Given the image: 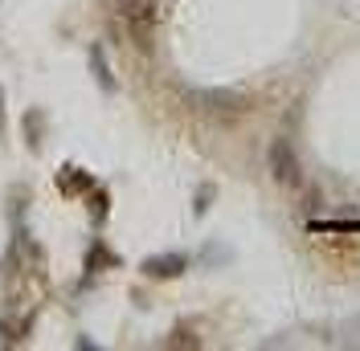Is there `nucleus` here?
I'll use <instances>...</instances> for the list:
<instances>
[{
  "mask_svg": "<svg viewBox=\"0 0 360 351\" xmlns=\"http://www.w3.org/2000/svg\"><path fill=\"white\" fill-rule=\"evenodd\" d=\"M0 127H4V107H0Z\"/></svg>",
  "mask_w": 360,
  "mask_h": 351,
  "instance_id": "3",
  "label": "nucleus"
},
{
  "mask_svg": "<svg viewBox=\"0 0 360 351\" xmlns=\"http://www.w3.org/2000/svg\"><path fill=\"white\" fill-rule=\"evenodd\" d=\"M180 265H184V258H152L143 270H148L152 278H168V274H180Z\"/></svg>",
  "mask_w": 360,
  "mask_h": 351,
  "instance_id": "2",
  "label": "nucleus"
},
{
  "mask_svg": "<svg viewBox=\"0 0 360 351\" xmlns=\"http://www.w3.org/2000/svg\"><path fill=\"white\" fill-rule=\"evenodd\" d=\"M270 172H274L278 184H287V188H295V184L303 180V172H299V155H295V147L287 143V139H274V143H270Z\"/></svg>",
  "mask_w": 360,
  "mask_h": 351,
  "instance_id": "1",
  "label": "nucleus"
}]
</instances>
